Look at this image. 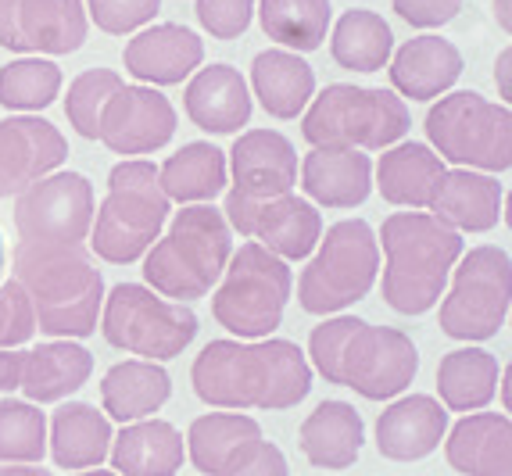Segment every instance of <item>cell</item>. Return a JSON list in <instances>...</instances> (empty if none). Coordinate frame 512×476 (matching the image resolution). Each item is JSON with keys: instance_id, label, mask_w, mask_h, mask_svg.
I'll return each instance as SVG.
<instances>
[{"instance_id": "cell-19", "label": "cell", "mask_w": 512, "mask_h": 476, "mask_svg": "<svg viewBox=\"0 0 512 476\" xmlns=\"http://www.w3.org/2000/svg\"><path fill=\"white\" fill-rule=\"evenodd\" d=\"M126 72L140 83L151 86H176L187 76H194L201 61H205V43L201 36L190 33L187 26L162 22L144 33H137L126 43Z\"/></svg>"}, {"instance_id": "cell-44", "label": "cell", "mask_w": 512, "mask_h": 476, "mask_svg": "<svg viewBox=\"0 0 512 476\" xmlns=\"http://www.w3.org/2000/svg\"><path fill=\"white\" fill-rule=\"evenodd\" d=\"M219 476H291V469H287V459L276 444L255 437V441L233 451Z\"/></svg>"}, {"instance_id": "cell-37", "label": "cell", "mask_w": 512, "mask_h": 476, "mask_svg": "<svg viewBox=\"0 0 512 476\" xmlns=\"http://www.w3.org/2000/svg\"><path fill=\"white\" fill-rule=\"evenodd\" d=\"M265 36L298 54L319 51L330 29V0H258Z\"/></svg>"}, {"instance_id": "cell-33", "label": "cell", "mask_w": 512, "mask_h": 476, "mask_svg": "<svg viewBox=\"0 0 512 476\" xmlns=\"http://www.w3.org/2000/svg\"><path fill=\"white\" fill-rule=\"evenodd\" d=\"M230 179V169H226V154L215 144H183L176 154H169L158 169V183H162V194L169 201L180 204H205L212 197L222 194Z\"/></svg>"}, {"instance_id": "cell-2", "label": "cell", "mask_w": 512, "mask_h": 476, "mask_svg": "<svg viewBox=\"0 0 512 476\" xmlns=\"http://www.w3.org/2000/svg\"><path fill=\"white\" fill-rule=\"evenodd\" d=\"M11 262H15V283L26 290L29 305H33L36 330L61 340L97 333L104 280L83 244L18 240Z\"/></svg>"}, {"instance_id": "cell-17", "label": "cell", "mask_w": 512, "mask_h": 476, "mask_svg": "<svg viewBox=\"0 0 512 476\" xmlns=\"http://www.w3.org/2000/svg\"><path fill=\"white\" fill-rule=\"evenodd\" d=\"M69 158V140L40 115L0 119V197H18Z\"/></svg>"}, {"instance_id": "cell-13", "label": "cell", "mask_w": 512, "mask_h": 476, "mask_svg": "<svg viewBox=\"0 0 512 476\" xmlns=\"http://www.w3.org/2000/svg\"><path fill=\"white\" fill-rule=\"evenodd\" d=\"M94 183L79 172H51L15 201V230L40 244H83L94 226Z\"/></svg>"}, {"instance_id": "cell-3", "label": "cell", "mask_w": 512, "mask_h": 476, "mask_svg": "<svg viewBox=\"0 0 512 476\" xmlns=\"http://www.w3.org/2000/svg\"><path fill=\"white\" fill-rule=\"evenodd\" d=\"M308 358L326 383L351 387L369 401L398 398L419 373V351L412 337L355 315L319 323L308 337Z\"/></svg>"}, {"instance_id": "cell-48", "label": "cell", "mask_w": 512, "mask_h": 476, "mask_svg": "<svg viewBox=\"0 0 512 476\" xmlns=\"http://www.w3.org/2000/svg\"><path fill=\"white\" fill-rule=\"evenodd\" d=\"M495 18L505 33H512V0H495Z\"/></svg>"}, {"instance_id": "cell-11", "label": "cell", "mask_w": 512, "mask_h": 476, "mask_svg": "<svg viewBox=\"0 0 512 476\" xmlns=\"http://www.w3.org/2000/svg\"><path fill=\"white\" fill-rule=\"evenodd\" d=\"M101 308L104 340L147 362L183 355V348L197 337V315L187 305L162 298L140 283H115Z\"/></svg>"}, {"instance_id": "cell-40", "label": "cell", "mask_w": 512, "mask_h": 476, "mask_svg": "<svg viewBox=\"0 0 512 476\" xmlns=\"http://www.w3.org/2000/svg\"><path fill=\"white\" fill-rule=\"evenodd\" d=\"M122 86L119 72L111 68H86L83 76L72 79L69 97H65V115H69L72 129L86 140H97V122L108 104V97Z\"/></svg>"}, {"instance_id": "cell-30", "label": "cell", "mask_w": 512, "mask_h": 476, "mask_svg": "<svg viewBox=\"0 0 512 476\" xmlns=\"http://www.w3.org/2000/svg\"><path fill=\"white\" fill-rule=\"evenodd\" d=\"M169 394H172L169 373H165L158 362H147V358L119 362V366H111L101 380L104 412H108L111 419H119L122 426L154 416V412L169 401Z\"/></svg>"}, {"instance_id": "cell-26", "label": "cell", "mask_w": 512, "mask_h": 476, "mask_svg": "<svg viewBox=\"0 0 512 476\" xmlns=\"http://www.w3.org/2000/svg\"><path fill=\"white\" fill-rule=\"evenodd\" d=\"M301 187L323 208H355L373 190L369 154L348 147H316L301 162Z\"/></svg>"}, {"instance_id": "cell-45", "label": "cell", "mask_w": 512, "mask_h": 476, "mask_svg": "<svg viewBox=\"0 0 512 476\" xmlns=\"http://www.w3.org/2000/svg\"><path fill=\"white\" fill-rule=\"evenodd\" d=\"M402 22L416 29H437L448 26L462 11V0H391Z\"/></svg>"}, {"instance_id": "cell-49", "label": "cell", "mask_w": 512, "mask_h": 476, "mask_svg": "<svg viewBox=\"0 0 512 476\" xmlns=\"http://www.w3.org/2000/svg\"><path fill=\"white\" fill-rule=\"evenodd\" d=\"M0 476H51V469H40V466H4Z\"/></svg>"}, {"instance_id": "cell-36", "label": "cell", "mask_w": 512, "mask_h": 476, "mask_svg": "<svg viewBox=\"0 0 512 476\" xmlns=\"http://www.w3.org/2000/svg\"><path fill=\"white\" fill-rule=\"evenodd\" d=\"M255 437H262V426L244 412H208L190 423L187 455L194 469H201L205 476H219L233 451Z\"/></svg>"}, {"instance_id": "cell-34", "label": "cell", "mask_w": 512, "mask_h": 476, "mask_svg": "<svg viewBox=\"0 0 512 476\" xmlns=\"http://www.w3.org/2000/svg\"><path fill=\"white\" fill-rule=\"evenodd\" d=\"M498 358L484 348L448 351L437 366V394L452 412H480L498 394Z\"/></svg>"}, {"instance_id": "cell-6", "label": "cell", "mask_w": 512, "mask_h": 476, "mask_svg": "<svg viewBox=\"0 0 512 476\" xmlns=\"http://www.w3.org/2000/svg\"><path fill=\"white\" fill-rule=\"evenodd\" d=\"M169 197L158 183V165L126 158L108 172V194L94 212L90 251L111 265H129L147 255L169 219Z\"/></svg>"}, {"instance_id": "cell-47", "label": "cell", "mask_w": 512, "mask_h": 476, "mask_svg": "<svg viewBox=\"0 0 512 476\" xmlns=\"http://www.w3.org/2000/svg\"><path fill=\"white\" fill-rule=\"evenodd\" d=\"M512 51L505 47L502 54H498V61H495V79H498V94H502V104H509L512 101Z\"/></svg>"}, {"instance_id": "cell-15", "label": "cell", "mask_w": 512, "mask_h": 476, "mask_svg": "<svg viewBox=\"0 0 512 476\" xmlns=\"http://www.w3.org/2000/svg\"><path fill=\"white\" fill-rule=\"evenodd\" d=\"M83 0H0V47L15 54H72L86 43Z\"/></svg>"}, {"instance_id": "cell-38", "label": "cell", "mask_w": 512, "mask_h": 476, "mask_svg": "<svg viewBox=\"0 0 512 476\" xmlns=\"http://www.w3.org/2000/svg\"><path fill=\"white\" fill-rule=\"evenodd\" d=\"M47 455V416L33 401H0V462L40 466Z\"/></svg>"}, {"instance_id": "cell-4", "label": "cell", "mask_w": 512, "mask_h": 476, "mask_svg": "<svg viewBox=\"0 0 512 476\" xmlns=\"http://www.w3.org/2000/svg\"><path fill=\"white\" fill-rule=\"evenodd\" d=\"M384 301L402 315H423L441 301L462 255V237L427 212H394L380 226Z\"/></svg>"}, {"instance_id": "cell-16", "label": "cell", "mask_w": 512, "mask_h": 476, "mask_svg": "<svg viewBox=\"0 0 512 476\" xmlns=\"http://www.w3.org/2000/svg\"><path fill=\"white\" fill-rule=\"evenodd\" d=\"M176 136V108L154 86H126L122 83L108 97L97 122V140L111 154L137 158L165 147Z\"/></svg>"}, {"instance_id": "cell-27", "label": "cell", "mask_w": 512, "mask_h": 476, "mask_svg": "<svg viewBox=\"0 0 512 476\" xmlns=\"http://www.w3.org/2000/svg\"><path fill=\"white\" fill-rule=\"evenodd\" d=\"M94 373V355L72 340H51L40 348L26 351L22 362V383L18 391L26 394V401L33 405H51L76 394Z\"/></svg>"}, {"instance_id": "cell-5", "label": "cell", "mask_w": 512, "mask_h": 476, "mask_svg": "<svg viewBox=\"0 0 512 476\" xmlns=\"http://www.w3.org/2000/svg\"><path fill=\"white\" fill-rule=\"evenodd\" d=\"M233 255L230 222L212 204H190L172 215L169 233L144 255V280L154 294L187 305L212 294Z\"/></svg>"}, {"instance_id": "cell-22", "label": "cell", "mask_w": 512, "mask_h": 476, "mask_svg": "<svg viewBox=\"0 0 512 476\" xmlns=\"http://www.w3.org/2000/svg\"><path fill=\"white\" fill-rule=\"evenodd\" d=\"M183 108H187L190 122L197 129L226 136L251 122V90L244 83V76H240V68L208 65L197 68L194 79L187 83Z\"/></svg>"}, {"instance_id": "cell-14", "label": "cell", "mask_w": 512, "mask_h": 476, "mask_svg": "<svg viewBox=\"0 0 512 476\" xmlns=\"http://www.w3.org/2000/svg\"><path fill=\"white\" fill-rule=\"evenodd\" d=\"M230 230L240 237H255L265 251H273L283 262H298L316 251L319 237H323V215L316 212V204L305 201L291 190V194L269 197V201H237L226 197L222 208Z\"/></svg>"}, {"instance_id": "cell-29", "label": "cell", "mask_w": 512, "mask_h": 476, "mask_svg": "<svg viewBox=\"0 0 512 476\" xmlns=\"http://www.w3.org/2000/svg\"><path fill=\"white\" fill-rule=\"evenodd\" d=\"M362 441H366V426H362L355 405H348V401H323L301 423V451L319 469L355 466Z\"/></svg>"}, {"instance_id": "cell-9", "label": "cell", "mask_w": 512, "mask_h": 476, "mask_svg": "<svg viewBox=\"0 0 512 476\" xmlns=\"http://www.w3.org/2000/svg\"><path fill=\"white\" fill-rule=\"evenodd\" d=\"M427 136L441 162L459 169L509 172L512 169V115L477 90L448 94L427 111Z\"/></svg>"}, {"instance_id": "cell-1", "label": "cell", "mask_w": 512, "mask_h": 476, "mask_svg": "<svg viewBox=\"0 0 512 476\" xmlns=\"http://www.w3.org/2000/svg\"><path fill=\"white\" fill-rule=\"evenodd\" d=\"M194 394L212 408L283 412L308 398L312 366L294 340H212L190 369Z\"/></svg>"}, {"instance_id": "cell-41", "label": "cell", "mask_w": 512, "mask_h": 476, "mask_svg": "<svg viewBox=\"0 0 512 476\" xmlns=\"http://www.w3.org/2000/svg\"><path fill=\"white\" fill-rule=\"evenodd\" d=\"M158 11L162 0H86V18H94V26L111 36H126L147 26Z\"/></svg>"}, {"instance_id": "cell-46", "label": "cell", "mask_w": 512, "mask_h": 476, "mask_svg": "<svg viewBox=\"0 0 512 476\" xmlns=\"http://www.w3.org/2000/svg\"><path fill=\"white\" fill-rule=\"evenodd\" d=\"M22 362H26V351L0 348V391L4 394L18 391V383H22Z\"/></svg>"}, {"instance_id": "cell-42", "label": "cell", "mask_w": 512, "mask_h": 476, "mask_svg": "<svg viewBox=\"0 0 512 476\" xmlns=\"http://www.w3.org/2000/svg\"><path fill=\"white\" fill-rule=\"evenodd\" d=\"M197 22L212 40H237L251 26L255 0H197Z\"/></svg>"}, {"instance_id": "cell-25", "label": "cell", "mask_w": 512, "mask_h": 476, "mask_svg": "<svg viewBox=\"0 0 512 476\" xmlns=\"http://www.w3.org/2000/svg\"><path fill=\"white\" fill-rule=\"evenodd\" d=\"M108 459L119 476H176L187 459V444L165 419H137L111 437Z\"/></svg>"}, {"instance_id": "cell-23", "label": "cell", "mask_w": 512, "mask_h": 476, "mask_svg": "<svg viewBox=\"0 0 512 476\" xmlns=\"http://www.w3.org/2000/svg\"><path fill=\"white\" fill-rule=\"evenodd\" d=\"M391 86L402 101H434L444 90H452L455 79L462 76V54L452 40L444 36H412L398 47L391 58Z\"/></svg>"}, {"instance_id": "cell-20", "label": "cell", "mask_w": 512, "mask_h": 476, "mask_svg": "<svg viewBox=\"0 0 512 476\" xmlns=\"http://www.w3.org/2000/svg\"><path fill=\"white\" fill-rule=\"evenodd\" d=\"M448 412L430 394H409L387 405L376 419V451L391 462H419L441 448Z\"/></svg>"}, {"instance_id": "cell-10", "label": "cell", "mask_w": 512, "mask_h": 476, "mask_svg": "<svg viewBox=\"0 0 512 476\" xmlns=\"http://www.w3.org/2000/svg\"><path fill=\"white\" fill-rule=\"evenodd\" d=\"M222 276L226 280L212 298V315L219 319V326L237 333L240 340L269 337L283 323V308L294 287L287 262L251 240L233 251Z\"/></svg>"}, {"instance_id": "cell-31", "label": "cell", "mask_w": 512, "mask_h": 476, "mask_svg": "<svg viewBox=\"0 0 512 476\" xmlns=\"http://www.w3.org/2000/svg\"><path fill=\"white\" fill-rule=\"evenodd\" d=\"M444 162L427 144H398L376 165V187L384 201L402 208H430L444 179Z\"/></svg>"}, {"instance_id": "cell-32", "label": "cell", "mask_w": 512, "mask_h": 476, "mask_svg": "<svg viewBox=\"0 0 512 476\" xmlns=\"http://www.w3.org/2000/svg\"><path fill=\"white\" fill-rule=\"evenodd\" d=\"M111 423L86 401L61 405L51 419V455L58 469H94L111 451Z\"/></svg>"}, {"instance_id": "cell-7", "label": "cell", "mask_w": 512, "mask_h": 476, "mask_svg": "<svg viewBox=\"0 0 512 476\" xmlns=\"http://www.w3.org/2000/svg\"><path fill=\"white\" fill-rule=\"evenodd\" d=\"M409 108L391 90L333 83L312 101L301 122V136L312 147L384 151L409 133Z\"/></svg>"}, {"instance_id": "cell-35", "label": "cell", "mask_w": 512, "mask_h": 476, "mask_svg": "<svg viewBox=\"0 0 512 476\" xmlns=\"http://www.w3.org/2000/svg\"><path fill=\"white\" fill-rule=\"evenodd\" d=\"M330 54L348 72H380L394 54V33L384 22V15L351 8L333 26Z\"/></svg>"}, {"instance_id": "cell-8", "label": "cell", "mask_w": 512, "mask_h": 476, "mask_svg": "<svg viewBox=\"0 0 512 476\" xmlns=\"http://www.w3.org/2000/svg\"><path fill=\"white\" fill-rule=\"evenodd\" d=\"M316 258L298 280V305L308 315H333L373 290L380 269V244L366 219H344L319 237Z\"/></svg>"}, {"instance_id": "cell-50", "label": "cell", "mask_w": 512, "mask_h": 476, "mask_svg": "<svg viewBox=\"0 0 512 476\" xmlns=\"http://www.w3.org/2000/svg\"><path fill=\"white\" fill-rule=\"evenodd\" d=\"M498 376H502V383H498V387H502V405L509 408V369H502Z\"/></svg>"}, {"instance_id": "cell-24", "label": "cell", "mask_w": 512, "mask_h": 476, "mask_svg": "<svg viewBox=\"0 0 512 476\" xmlns=\"http://www.w3.org/2000/svg\"><path fill=\"white\" fill-rule=\"evenodd\" d=\"M430 212L455 233H487L495 230L498 219H505V190L487 172H444L441 187L430 201Z\"/></svg>"}, {"instance_id": "cell-51", "label": "cell", "mask_w": 512, "mask_h": 476, "mask_svg": "<svg viewBox=\"0 0 512 476\" xmlns=\"http://www.w3.org/2000/svg\"><path fill=\"white\" fill-rule=\"evenodd\" d=\"M76 476H119V473H111V469H83V473Z\"/></svg>"}, {"instance_id": "cell-28", "label": "cell", "mask_w": 512, "mask_h": 476, "mask_svg": "<svg viewBox=\"0 0 512 476\" xmlns=\"http://www.w3.org/2000/svg\"><path fill=\"white\" fill-rule=\"evenodd\" d=\"M251 90L273 119H298L316 97V72L294 51H262L251 61Z\"/></svg>"}, {"instance_id": "cell-39", "label": "cell", "mask_w": 512, "mask_h": 476, "mask_svg": "<svg viewBox=\"0 0 512 476\" xmlns=\"http://www.w3.org/2000/svg\"><path fill=\"white\" fill-rule=\"evenodd\" d=\"M61 94V68L43 58H22L0 68V108L43 111Z\"/></svg>"}, {"instance_id": "cell-12", "label": "cell", "mask_w": 512, "mask_h": 476, "mask_svg": "<svg viewBox=\"0 0 512 476\" xmlns=\"http://www.w3.org/2000/svg\"><path fill=\"white\" fill-rule=\"evenodd\" d=\"M512 262L502 247H473L452 269V290L441 301V333L455 340H491L509 319Z\"/></svg>"}, {"instance_id": "cell-18", "label": "cell", "mask_w": 512, "mask_h": 476, "mask_svg": "<svg viewBox=\"0 0 512 476\" xmlns=\"http://www.w3.org/2000/svg\"><path fill=\"white\" fill-rule=\"evenodd\" d=\"M230 176L237 201H269V197L291 194L298 183V154L294 144L276 129H248L233 140Z\"/></svg>"}, {"instance_id": "cell-21", "label": "cell", "mask_w": 512, "mask_h": 476, "mask_svg": "<svg viewBox=\"0 0 512 476\" xmlns=\"http://www.w3.org/2000/svg\"><path fill=\"white\" fill-rule=\"evenodd\" d=\"M444 459L462 476H512V423L502 412H466L444 434Z\"/></svg>"}, {"instance_id": "cell-43", "label": "cell", "mask_w": 512, "mask_h": 476, "mask_svg": "<svg viewBox=\"0 0 512 476\" xmlns=\"http://www.w3.org/2000/svg\"><path fill=\"white\" fill-rule=\"evenodd\" d=\"M33 333L36 319L26 290L18 287L15 280H8L0 287V348H18V344L33 340Z\"/></svg>"}, {"instance_id": "cell-52", "label": "cell", "mask_w": 512, "mask_h": 476, "mask_svg": "<svg viewBox=\"0 0 512 476\" xmlns=\"http://www.w3.org/2000/svg\"><path fill=\"white\" fill-rule=\"evenodd\" d=\"M0 272H4V237H0Z\"/></svg>"}]
</instances>
